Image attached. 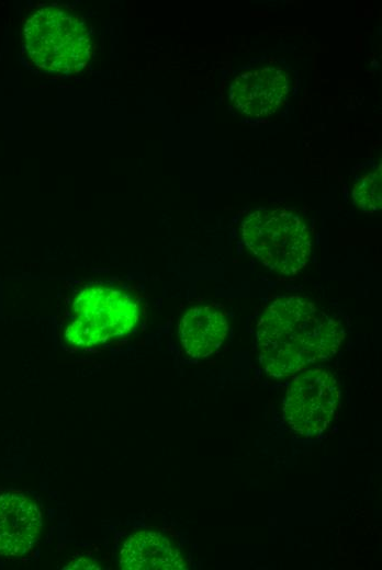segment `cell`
Instances as JSON below:
<instances>
[{"label": "cell", "instance_id": "6da1fadb", "mask_svg": "<svg viewBox=\"0 0 382 570\" xmlns=\"http://www.w3.org/2000/svg\"><path fill=\"white\" fill-rule=\"evenodd\" d=\"M345 333L341 323L314 303L274 299L257 323L259 362L274 378H285L333 357Z\"/></svg>", "mask_w": 382, "mask_h": 570}, {"label": "cell", "instance_id": "7a4b0ae2", "mask_svg": "<svg viewBox=\"0 0 382 570\" xmlns=\"http://www.w3.org/2000/svg\"><path fill=\"white\" fill-rule=\"evenodd\" d=\"M246 248L269 270L293 275L307 263L312 242L305 221L286 208H257L241 223Z\"/></svg>", "mask_w": 382, "mask_h": 570}, {"label": "cell", "instance_id": "3957f363", "mask_svg": "<svg viewBox=\"0 0 382 570\" xmlns=\"http://www.w3.org/2000/svg\"><path fill=\"white\" fill-rule=\"evenodd\" d=\"M24 45L34 65L46 72L78 71L91 55L83 21L58 7L41 8L26 20Z\"/></svg>", "mask_w": 382, "mask_h": 570}, {"label": "cell", "instance_id": "277c9868", "mask_svg": "<svg viewBox=\"0 0 382 570\" xmlns=\"http://www.w3.org/2000/svg\"><path fill=\"white\" fill-rule=\"evenodd\" d=\"M340 398L335 376L322 367L295 374L283 400L290 429L303 437H316L330 424Z\"/></svg>", "mask_w": 382, "mask_h": 570}, {"label": "cell", "instance_id": "5b68a950", "mask_svg": "<svg viewBox=\"0 0 382 570\" xmlns=\"http://www.w3.org/2000/svg\"><path fill=\"white\" fill-rule=\"evenodd\" d=\"M72 311L108 340L127 334L139 317L138 304L133 297L106 285L81 289L72 303Z\"/></svg>", "mask_w": 382, "mask_h": 570}, {"label": "cell", "instance_id": "8992f818", "mask_svg": "<svg viewBox=\"0 0 382 570\" xmlns=\"http://www.w3.org/2000/svg\"><path fill=\"white\" fill-rule=\"evenodd\" d=\"M288 95V72L276 66L245 70L234 78L229 87L233 106L250 117L272 115L283 106Z\"/></svg>", "mask_w": 382, "mask_h": 570}, {"label": "cell", "instance_id": "52a82bcc", "mask_svg": "<svg viewBox=\"0 0 382 570\" xmlns=\"http://www.w3.org/2000/svg\"><path fill=\"white\" fill-rule=\"evenodd\" d=\"M42 529L36 504L20 492L0 494V555L19 557L32 549Z\"/></svg>", "mask_w": 382, "mask_h": 570}, {"label": "cell", "instance_id": "ba28073f", "mask_svg": "<svg viewBox=\"0 0 382 570\" xmlns=\"http://www.w3.org/2000/svg\"><path fill=\"white\" fill-rule=\"evenodd\" d=\"M120 566L127 570H182L187 568L180 551L158 532L132 534L120 551Z\"/></svg>", "mask_w": 382, "mask_h": 570}, {"label": "cell", "instance_id": "9c48e42d", "mask_svg": "<svg viewBox=\"0 0 382 570\" xmlns=\"http://www.w3.org/2000/svg\"><path fill=\"white\" fill-rule=\"evenodd\" d=\"M228 332L226 317L209 306L189 309L180 320L179 338L184 352L193 358L215 353Z\"/></svg>", "mask_w": 382, "mask_h": 570}, {"label": "cell", "instance_id": "30bf717a", "mask_svg": "<svg viewBox=\"0 0 382 570\" xmlns=\"http://www.w3.org/2000/svg\"><path fill=\"white\" fill-rule=\"evenodd\" d=\"M352 197L356 206L362 212L381 210V167L360 178L353 186Z\"/></svg>", "mask_w": 382, "mask_h": 570}, {"label": "cell", "instance_id": "8fae6325", "mask_svg": "<svg viewBox=\"0 0 382 570\" xmlns=\"http://www.w3.org/2000/svg\"><path fill=\"white\" fill-rule=\"evenodd\" d=\"M67 341L76 346H91L104 343L108 339L87 321L76 318L65 331Z\"/></svg>", "mask_w": 382, "mask_h": 570}]
</instances>
